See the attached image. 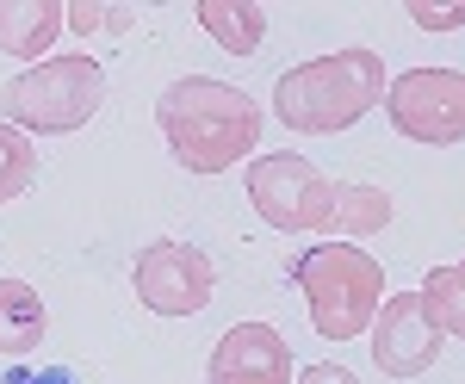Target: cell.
Returning <instances> with one entry per match:
<instances>
[{"label": "cell", "mask_w": 465, "mask_h": 384, "mask_svg": "<svg viewBox=\"0 0 465 384\" xmlns=\"http://www.w3.org/2000/svg\"><path fill=\"white\" fill-rule=\"evenodd\" d=\"M131 285H137V304L155 316H199L217 291V267L205 248L193 242H149L131 261Z\"/></svg>", "instance_id": "7"}, {"label": "cell", "mask_w": 465, "mask_h": 384, "mask_svg": "<svg viewBox=\"0 0 465 384\" xmlns=\"http://www.w3.org/2000/svg\"><path fill=\"white\" fill-rule=\"evenodd\" d=\"M385 87L391 74L379 63V50H329L273 81V112L298 137H341L372 105H385Z\"/></svg>", "instance_id": "2"}, {"label": "cell", "mask_w": 465, "mask_h": 384, "mask_svg": "<svg viewBox=\"0 0 465 384\" xmlns=\"http://www.w3.org/2000/svg\"><path fill=\"white\" fill-rule=\"evenodd\" d=\"M69 32L56 0H0V50L19 56L25 69L50 56V44Z\"/></svg>", "instance_id": "10"}, {"label": "cell", "mask_w": 465, "mask_h": 384, "mask_svg": "<svg viewBox=\"0 0 465 384\" xmlns=\"http://www.w3.org/2000/svg\"><path fill=\"white\" fill-rule=\"evenodd\" d=\"M0 384H81V372H74V366H13V372H6V379Z\"/></svg>", "instance_id": "18"}, {"label": "cell", "mask_w": 465, "mask_h": 384, "mask_svg": "<svg viewBox=\"0 0 465 384\" xmlns=\"http://www.w3.org/2000/svg\"><path fill=\"white\" fill-rule=\"evenodd\" d=\"M335 186L317 162H304L298 149H273L249 162V205L261 211V223H273L280 236H329L335 217Z\"/></svg>", "instance_id": "5"}, {"label": "cell", "mask_w": 465, "mask_h": 384, "mask_svg": "<svg viewBox=\"0 0 465 384\" xmlns=\"http://www.w3.org/2000/svg\"><path fill=\"white\" fill-rule=\"evenodd\" d=\"M385 118L410 143H465V74L460 69H403L385 87Z\"/></svg>", "instance_id": "6"}, {"label": "cell", "mask_w": 465, "mask_h": 384, "mask_svg": "<svg viewBox=\"0 0 465 384\" xmlns=\"http://www.w3.org/2000/svg\"><path fill=\"white\" fill-rule=\"evenodd\" d=\"M50 335V304L37 298V285L0 280V359H25Z\"/></svg>", "instance_id": "11"}, {"label": "cell", "mask_w": 465, "mask_h": 384, "mask_svg": "<svg viewBox=\"0 0 465 384\" xmlns=\"http://www.w3.org/2000/svg\"><path fill=\"white\" fill-rule=\"evenodd\" d=\"M366 341H372V366L385 379H422L434 359H440V335H434V322L422 316V298L416 291H391L379 304V316H372Z\"/></svg>", "instance_id": "8"}, {"label": "cell", "mask_w": 465, "mask_h": 384, "mask_svg": "<svg viewBox=\"0 0 465 384\" xmlns=\"http://www.w3.org/2000/svg\"><path fill=\"white\" fill-rule=\"evenodd\" d=\"M100 105H106V69L81 50L44 56L0 87V118L25 137H74L100 118Z\"/></svg>", "instance_id": "4"}, {"label": "cell", "mask_w": 465, "mask_h": 384, "mask_svg": "<svg viewBox=\"0 0 465 384\" xmlns=\"http://www.w3.org/2000/svg\"><path fill=\"white\" fill-rule=\"evenodd\" d=\"M155 124L186 174H230L261 143V105L249 100V87H230L212 74H180L155 100Z\"/></svg>", "instance_id": "1"}, {"label": "cell", "mask_w": 465, "mask_h": 384, "mask_svg": "<svg viewBox=\"0 0 465 384\" xmlns=\"http://www.w3.org/2000/svg\"><path fill=\"white\" fill-rule=\"evenodd\" d=\"M416 298H422V316L434 322V335L465 341V261H453V267H429V280L416 285Z\"/></svg>", "instance_id": "14"}, {"label": "cell", "mask_w": 465, "mask_h": 384, "mask_svg": "<svg viewBox=\"0 0 465 384\" xmlns=\"http://www.w3.org/2000/svg\"><path fill=\"white\" fill-rule=\"evenodd\" d=\"M304 304H311V329L322 341H354L372 329V316L385 304V267L354 242H311L292 254L286 267Z\"/></svg>", "instance_id": "3"}, {"label": "cell", "mask_w": 465, "mask_h": 384, "mask_svg": "<svg viewBox=\"0 0 465 384\" xmlns=\"http://www.w3.org/2000/svg\"><path fill=\"white\" fill-rule=\"evenodd\" d=\"M199 25L230 50V56H254L267 44V13L254 0H199Z\"/></svg>", "instance_id": "13"}, {"label": "cell", "mask_w": 465, "mask_h": 384, "mask_svg": "<svg viewBox=\"0 0 465 384\" xmlns=\"http://www.w3.org/2000/svg\"><path fill=\"white\" fill-rule=\"evenodd\" d=\"M131 6H100V0H74V6H63V25H69L74 37H100V32H131Z\"/></svg>", "instance_id": "16"}, {"label": "cell", "mask_w": 465, "mask_h": 384, "mask_svg": "<svg viewBox=\"0 0 465 384\" xmlns=\"http://www.w3.org/2000/svg\"><path fill=\"white\" fill-rule=\"evenodd\" d=\"M292 384H360L348 366H335V359H317V366H298Z\"/></svg>", "instance_id": "19"}, {"label": "cell", "mask_w": 465, "mask_h": 384, "mask_svg": "<svg viewBox=\"0 0 465 384\" xmlns=\"http://www.w3.org/2000/svg\"><path fill=\"white\" fill-rule=\"evenodd\" d=\"M391 217H397V205H391L385 186L341 180V186H335V217H329V242H354L360 248V236H379Z\"/></svg>", "instance_id": "12"}, {"label": "cell", "mask_w": 465, "mask_h": 384, "mask_svg": "<svg viewBox=\"0 0 465 384\" xmlns=\"http://www.w3.org/2000/svg\"><path fill=\"white\" fill-rule=\"evenodd\" d=\"M37 186V149L25 131H13L6 118H0V205H13V199H25Z\"/></svg>", "instance_id": "15"}, {"label": "cell", "mask_w": 465, "mask_h": 384, "mask_svg": "<svg viewBox=\"0 0 465 384\" xmlns=\"http://www.w3.org/2000/svg\"><path fill=\"white\" fill-rule=\"evenodd\" d=\"M292 348L273 322H236L212 348L205 384H292Z\"/></svg>", "instance_id": "9"}, {"label": "cell", "mask_w": 465, "mask_h": 384, "mask_svg": "<svg viewBox=\"0 0 465 384\" xmlns=\"http://www.w3.org/2000/svg\"><path fill=\"white\" fill-rule=\"evenodd\" d=\"M410 19H416L422 32H460V25H465V0H460V6H429V0H410Z\"/></svg>", "instance_id": "17"}]
</instances>
